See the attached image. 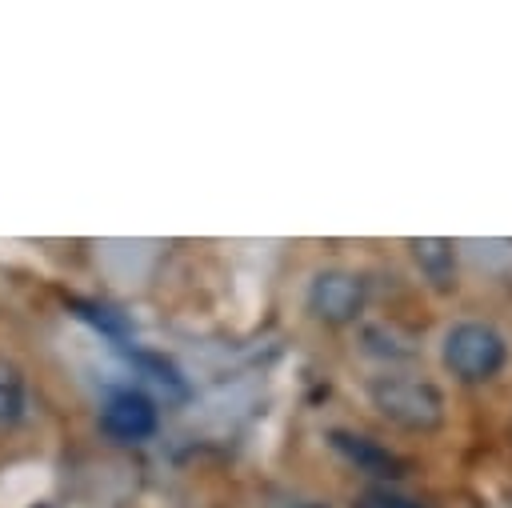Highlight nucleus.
<instances>
[{"label":"nucleus","mask_w":512,"mask_h":508,"mask_svg":"<svg viewBox=\"0 0 512 508\" xmlns=\"http://www.w3.org/2000/svg\"><path fill=\"white\" fill-rule=\"evenodd\" d=\"M368 400L388 424H396L404 432H436L444 424V412H448L444 392L432 380L400 376V372L376 376L368 384Z\"/></svg>","instance_id":"f257e3e1"},{"label":"nucleus","mask_w":512,"mask_h":508,"mask_svg":"<svg viewBox=\"0 0 512 508\" xmlns=\"http://www.w3.org/2000/svg\"><path fill=\"white\" fill-rule=\"evenodd\" d=\"M440 360L460 384H484L508 364V340L484 320H460L440 340Z\"/></svg>","instance_id":"f03ea898"},{"label":"nucleus","mask_w":512,"mask_h":508,"mask_svg":"<svg viewBox=\"0 0 512 508\" xmlns=\"http://www.w3.org/2000/svg\"><path fill=\"white\" fill-rule=\"evenodd\" d=\"M304 304L308 312L328 324V328H348L364 316L368 308V284L364 276L348 272V268H320L312 280H308V292H304Z\"/></svg>","instance_id":"7ed1b4c3"},{"label":"nucleus","mask_w":512,"mask_h":508,"mask_svg":"<svg viewBox=\"0 0 512 508\" xmlns=\"http://www.w3.org/2000/svg\"><path fill=\"white\" fill-rule=\"evenodd\" d=\"M160 412L156 400L140 388H120L100 404V432L112 436L116 444H140L156 432Z\"/></svg>","instance_id":"20e7f679"},{"label":"nucleus","mask_w":512,"mask_h":508,"mask_svg":"<svg viewBox=\"0 0 512 508\" xmlns=\"http://www.w3.org/2000/svg\"><path fill=\"white\" fill-rule=\"evenodd\" d=\"M324 440H328V448H332L336 456H344L356 472H364V476H372V480H380V484H392V480H400V476L408 472V464H404L392 448H384L380 440H372V436H364V432L328 428Z\"/></svg>","instance_id":"39448f33"},{"label":"nucleus","mask_w":512,"mask_h":508,"mask_svg":"<svg viewBox=\"0 0 512 508\" xmlns=\"http://www.w3.org/2000/svg\"><path fill=\"white\" fill-rule=\"evenodd\" d=\"M408 252H412L416 268L424 272V280L436 292L456 288V244L452 240H444V236H412Z\"/></svg>","instance_id":"423d86ee"},{"label":"nucleus","mask_w":512,"mask_h":508,"mask_svg":"<svg viewBox=\"0 0 512 508\" xmlns=\"http://www.w3.org/2000/svg\"><path fill=\"white\" fill-rule=\"evenodd\" d=\"M28 412V384H24V372L0 356V428H12L20 424Z\"/></svg>","instance_id":"0eeeda50"},{"label":"nucleus","mask_w":512,"mask_h":508,"mask_svg":"<svg viewBox=\"0 0 512 508\" xmlns=\"http://www.w3.org/2000/svg\"><path fill=\"white\" fill-rule=\"evenodd\" d=\"M360 508H424L416 496H404L400 488L392 484H372L364 496H360Z\"/></svg>","instance_id":"6e6552de"}]
</instances>
